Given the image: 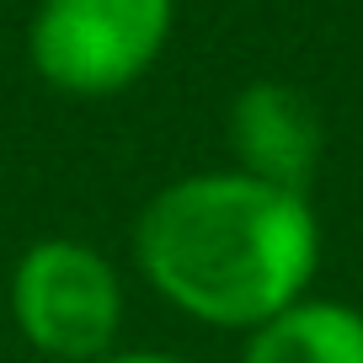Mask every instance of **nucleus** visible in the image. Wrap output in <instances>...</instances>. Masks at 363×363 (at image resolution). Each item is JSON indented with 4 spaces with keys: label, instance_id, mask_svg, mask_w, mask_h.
<instances>
[{
    "label": "nucleus",
    "instance_id": "7ed1b4c3",
    "mask_svg": "<svg viewBox=\"0 0 363 363\" xmlns=\"http://www.w3.org/2000/svg\"><path fill=\"white\" fill-rule=\"evenodd\" d=\"M16 331L59 363H102L123 326L118 267L86 240L48 235L16 257L11 272Z\"/></svg>",
    "mask_w": 363,
    "mask_h": 363
},
{
    "label": "nucleus",
    "instance_id": "f03ea898",
    "mask_svg": "<svg viewBox=\"0 0 363 363\" xmlns=\"http://www.w3.org/2000/svg\"><path fill=\"white\" fill-rule=\"evenodd\" d=\"M177 0H38L33 69L65 96H118L171 43Z\"/></svg>",
    "mask_w": 363,
    "mask_h": 363
},
{
    "label": "nucleus",
    "instance_id": "20e7f679",
    "mask_svg": "<svg viewBox=\"0 0 363 363\" xmlns=\"http://www.w3.org/2000/svg\"><path fill=\"white\" fill-rule=\"evenodd\" d=\"M230 155L235 171L272 182L284 193H305L320 166V113L284 80H251L230 102Z\"/></svg>",
    "mask_w": 363,
    "mask_h": 363
},
{
    "label": "nucleus",
    "instance_id": "423d86ee",
    "mask_svg": "<svg viewBox=\"0 0 363 363\" xmlns=\"http://www.w3.org/2000/svg\"><path fill=\"white\" fill-rule=\"evenodd\" d=\"M102 363H187V358H171V352H107Z\"/></svg>",
    "mask_w": 363,
    "mask_h": 363
},
{
    "label": "nucleus",
    "instance_id": "39448f33",
    "mask_svg": "<svg viewBox=\"0 0 363 363\" xmlns=\"http://www.w3.org/2000/svg\"><path fill=\"white\" fill-rule=\"evenodd\" d=\"M240 363H363V315L337 299H299L251 331Z\"/></svg>",
    "mask_w": 363,
    "mask_h": 363
},
{
    "label": "nucleus",
    "instance_id": "f257e3e1",
    "mask_svg": "<svg viewBox=\"0 0 363 363\" xmlns=\"http://www.w3.org/2000/svg\"><path fill=\"white\" fill-rule=\"evenodd\" d=\"M134 257L150 289L182 315L257 331L305 299L320 262V225L305 193L246 171H198L145 203Z\"/></svg>",
    "mask_w": 363,
    "mask_h": 363
}]
</instances>
